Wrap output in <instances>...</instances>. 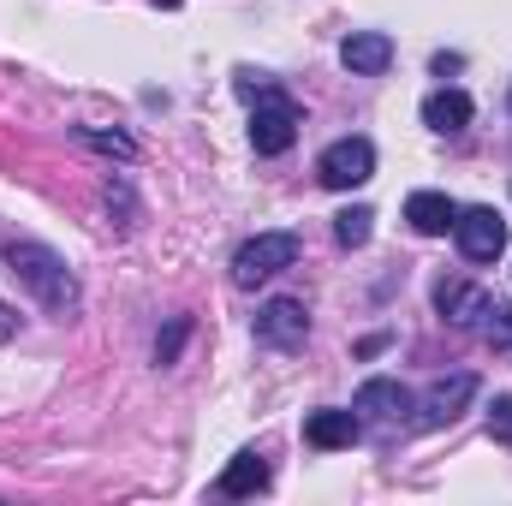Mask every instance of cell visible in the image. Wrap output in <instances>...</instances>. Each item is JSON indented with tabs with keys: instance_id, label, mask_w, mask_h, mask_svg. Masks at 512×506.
I'll use <instances>...</instances> for the list:
<instances>
[{
	"instance_id": "1",
	"label": "cell",
	"mask_w": 512,
	"mask_h": 506,
	"mask_svg": "<svg viewBox=\"0 0 512 506\" xmlns=\"http://www.w3.org/2000/svg\"><path fill=\"white\" fill-rule=\"evenodd\" d=\"M6 268H12L48 310H72V304H78V286H72L66 262L48 251V245H6Z\"/></svg>"
},
{
	"instance_id": "2",
	"label": "cell",
	"mask_w": 512,
	"mask_h": 506,
	"mask_svg": "<svg viewBox=\"0 0 512 506\" xmlns=\"http://www.w3.org/2000/svg\"><path fill=\"white\" fill-rule=\"evenodd\" d=\"M316 179H322L328 191H358V185H370V179H376V143H370V137H340V143H328L322 161H316Z\"/></svg>"
},
{
	"instance_id": "3",
	"label": "cell",
	"mask_w": 512,
	"mask_h": 506,
	"mask_svg": "<svg viewBox=\"0 0 512 506\" xmlns=\"http://www.w3.org/2000/svg\"><path fill=\"white\" fill-rule=\"evenodd\" d=\"M292 262H298V233H256L233 256V280L239 286H262V280H274Z\"/></svg>"
},
{
	"instance_id": "4",
	"label": "cell",
	"mask_w": 512,
	"mask_h": 506,
	"mask_svg": "<svg viewBox=\"0 0 512 506\" xmlns=\"http://www.w3.org/2000/svg\"><path fill=\"white\" fill-rule=\"evenodd\" d=\"M304 334H310V316H304L298 298H268V304L256 310V340H262V346L292 352V346H304Z\"/></svg>"
},
{
	"instance_id": "5",
	"label": "cell",
	"mask_w": 512,
	"mask_h": 506,
	"mask_svg": "<svg viewBox=\"0 0 512 506\" xmlns=\"http://www.w3.org/2000/svg\"><path fill=\"white\" fill-rule=\"evenodd\" d=\"M453 239H459V251L471 256V262H495V256L507 251V221L495 209H459Z\"/></svg>"
},
{
	"instance_id": "6",
	"label": "cell",
	"mask_w": 512,
	"mask_h": 506,
	"mask_svg": "<svg viewBox=\"0 0 512 506\" xmlns=\"http://www.w3.org/2000/svg\"><path fill=\"white\" fill-rule=\"evenodd\" d=\"M298 143V108L286 96H268L251 114V149L256 155H286Z\"/></svg>"
},
{
	"instance_id": "7",
	"label": "cell",
	"mask_w": 512,
	"mask_h": 506,
	"mask_svg": "<svg viewBox=\"0 0 512 506\" xmlns=\"http://www.w3.org/2000/svg\"><path fill=\"white\" fill-rule=\"evenodd\" d=\"M471 399H477V376H471V370H459V376L435 381V387L423 393V429H441V423H453V417H459Z\"/></svg>"
},
{
	"instance_id": "8",
	"label": "cell",
	"mask_w": 512,
	"mask_h": 506,
	"mask_svg": "<svg viewBox=\"0 0 512 506\" xmlns=\"http://www.w3.org/2000/svg\"><path fill=\"white\" fill-rule=\"evenodd\" d=\"M340 66H346L352 78H382L387 66H393V42H387L382 30H352V36L340 42Z\"/></svg>"
},
{
	"instance_id": "9",
	"label": "cell",
	"mask_w": 512,
	"mask_h": 506,
	"mask_svg": "<svg viewBox=\"0 0 512 506\" xmlns=\"http://www.w3.org/2000/svg\"><path fill=\"white\" fill-rule=\"evenodd\" d=\"M405 221H411V233H423V239H441V233H453V221H459V203H453L447 191H411V197H405Z\"/></svg>"
},
{
	"instance_id": "10",
	"label": "cell",
	"mask_w": 512,
	"mask_h": 506,
	"mask_svg": "<svg viewBox=\"0 0 512 506\" xmlns=\"http://www.w3.org/2000/svg\"><path fill=\"white\" fill-rule=\"evenodd\" d=\"M435 310L453 322V328H477L489 316V292L483 286H465V280H441L435 286Z\"/></svg>"
},
{
	"instance_id": "11",
	"label": "cell",
	"mask_w": 512,
	"mask_h": 506,
	"mask_svg": "<svg viewBox=\"0 0 512 506\" xmlns=\"http://www.w3.org/2000/svg\"><path fill=\"white\" fill-rule=\"evenodd\" d=\"M358 435H364L358 411H310V417H304V441H310V447H322V453L352 447Z\"/></svg>"
},
{
	"instance_id": "12",
	"label": "cell",
	"mask_w": 512,
	"mask_h": 506,
	"mask_svg": "<svg viewBox=\"0 0 512 506\" xmlns=\"http://www.w3.org/2000/svg\"><path fill=\"white\" fill-rule=\"evenodd\" d=\"M352 411H364V417H399V411H411V393H405L393 376H376V381L358 387Z\"/></svg>"
},
{
	"instance_id": "13",
	"label": "cell",
	"mask_w": 512,
	"mask_h": 506,
	"mask_svg": "<svg viewBox=\"0 0 512 506\" xmlns=\"http://www.w3.org/2000/svg\"><path fill=\"white\" fill-rule=\"evenodd\" d=\"M423 126L447 131V137H453V131H465V126H471V96H465V90H435V96L423 102Z\"/></svg>"
},
{
	"instance_id": "14",
	"label": "cell",
	"mask_w": 512,
	"mask_h": 506,
	"mask_svg": "<svg viewBox=\"0 0 512 506\" xmlns=\"http://www.w3.org/2000/svg\"><path fill=\"white\" fill-rule=\"evenodd\" d=\"M256 489H268V465H262V453H239V459L221 471V495H227V501H245Z\"/></svg>"
},
{
	"instance_id": "15",
	"label": "cell",
	"mask_w": 512,
	"mask_h": 506,
	"mask_svg": "<svg viewBox=\"0 0 512 506\" xmlns=\"http://www.w3.org/2000/svg\"><path fill=\"white\" fill-rule=\"evenodd\" d=\"M370 233H376V209L352 203V209H340V215H334V239H340L346 251H364V245H370Z\"/></svg>"
},
{
	"instance_id": "16",
	"label": "cell",
	"mask_w": 512,
	"mask_h": 506,
	"mask_svg": "<svg viewBox=\"0 0 512 506\" xmlns=\"http://www.w3.org/2000/svg\"><path fill=\"white\" fill-rule=\"evenodd\" d=\"M78 143L108 149V155H120V161H131V155H137V143H131L126 131H90V126H78Z\"/></svg>"
},
{
	"instance_id": "17",
	"label": "cell",
	"mask_w": 512,
	"mask_h": 506,
	"mask_svg": "<svg viewBox=\"0 0 512 506\" xmlns=\"http://www.w3.org/2000/svg\"><path fill=\"white\" fill-rule=\"evenodd\" d=\"M185 334H191V322L179 316V322H173V328L155 340V364H173V358H179V346H185Z\"/></svg>"
},
{
	"instance_id": "18",
	"label": "cell",
	"mask_w": 512,
	"mask_h": 506,
	"mask_svg": "<svg viewBox=\"0 0 512 506\" xmlns=\"http://www.w3.org/2000/svg\"><path fill=\"white\" fill-rule=\"evenodd\" d=\"M489 435H495V441H507V447H512V393H501V399L489 405Z\"/></svg>"
},
{
	"instance_id": "19",
	"label": "cell",
	"mask_w": 512,
	"mask_h": 506,
	"mask_svg": "<svg viewBox=\"0 0 512 506\" xmlns=\"http://www.w3.org/2000/svg\"><path fill=\"white\" fill-rule=\"evenodd\" d=\"M489 340L512 352V304H489Z\"/></svg>"
},
{
	"instance_id": "20",
	"label": "cell",
	"mask_w": 512,
	"mask_h": 506,
	"mask_svg": "<svg viewBox=\"0 0 512 506\" xmlns=\"http://www.w3.org/2000/svg\"><path fill=\"white\" fill-rule=\"evenodd\" d=\"M12 328H18V322H12V310L0 304V340H12Z\"/></svg>"
},
{
	"instance_id": "21",
	"label": "cell",
	"mask_w": 512,
	"mask_h": 506,
	"mask_svg": "<svg viewBox=\"0 0 512 506\" xmlns=\"http://www.w3.org/2000/svg\"><path fill=\"white\" fill-rule=\"evenodd\" d=\"M155 6H179V0H155Z\"/></svg>"
}]
</instances>
